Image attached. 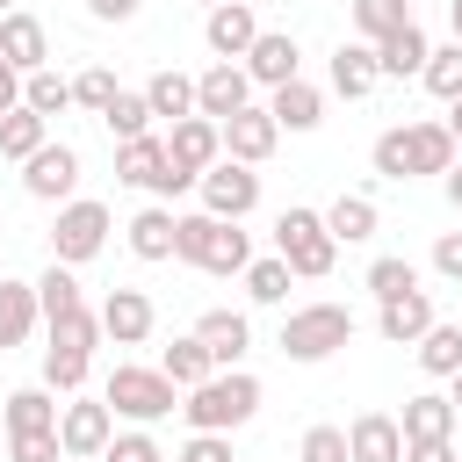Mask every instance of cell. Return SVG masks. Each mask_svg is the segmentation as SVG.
<instances>
[{"mask_svg":"<svg viewBox=\"0 0 462 462\" xmlns=\"http://www.w3.org/2000/svg\"><path fill=\"white\" fill-rule=\"evenodd\" d=\"M253 411H260V375H245V368H217L209 383L180 390L188 433H238Z\"/></svg>","mask_w":462,"mask_h":462,"instance_id":"cell-1","label":"cell"},{"mask_svg":"<svg viewBox=\"0 0 462 462\" xmlns=\"http://www.w3.org/2000/svg\"><path fill=\"white\" fill-rule=\"evenodd\" d=\"M455 166V137L448 123H397L375 137V173L383 180H419V173H448Z\"/></svg>","mask_w":462,"mask_h":462,"instance_id":"cell-2","label":"cell"},{"mask_svg":"<svg viewBox=\"0 0 462 462\" xmlns=\"http://www.w3.org/2000/svg\"><path fill=\"white\" fill-rule=\"evenodd\" d=\"M173 260H188V267H202V274H245V267H253V238H245L238 224L195 209V217H180Z\"/></svg>","mask_w":462,"mask_h":462,"instance_id":"cell-3","label":"cell"},{"mask_svg":"<svg viewBox=\"0 0 462 462\" xmlns=\"http://www.w3.org/2000/svg\"><path fill=\"white\" fill-rule=\"evenodd\" d=\"M274 253H282V260H289L303 282H325V274H332V260H339V238H332L325 209L289 202V209L274 217Z\"/></svg>","mask_w":462,"mask_h":462,"instance_id":"cell-4","label":"cell"},{"mask_svg":"<svg viewBox=\"0 0 462 462\" xmlns=\"http://www.w3.org/2000/svg\"><path fill=\"white\" fill-rule=\"evenodd\" d=\"M108 411L116 419H130V426H159L166 411H180V383L166 375V368H137V361H116V375H108Z\"/></svg>","mask_w":462,"mask_h":462,"instance_id":"cell-5","label":"cell"},{"mask_svg":"<svg viewBox=\"0 0 462 462\" xmlns=\"http://www.w3.org/2000/svg\"><path fill=\"white\" fill-rule=\"evenodd\" d=\"M346 339H354V310L346 303H303V310L282 318V354L303 361V368L310 361H332Z\"/></svg>","mask_w":462,"mask_h":462,"instance_id":"cell-6","label":"cell"},{"mask_svg":"<svg viewBox=\"0 0 462 462\" xmlns=\"http://www.w3.org/2000/svg\"><path fill=\"white\" fill-rule=\"evenodd\" d=\"M101 245H108V202H87V195L58 202V224H51V260L79 267V260H94Z\"/></svg>","mask_w":462,"mask_h":462,"instance_id":"cell-7","label":"cell"},{"mask_svg":"<svg viewBox=\"0 0 462 462\" xmlns=\"http://www.w3.org/2000/svg\"><path fill=\"white\" fill-rule=\"evenodd\" d=\"M195 195H202V209H209V217L245 224V217L260 209V173H253L245 159H217V166L195 180Z\"/></svg>","mask_w":462,"mask_h":462,"instance_id":"cell-8","label":"cell"},{"mask_svg":"<svg viewBox=\"0 0 462 462\" xmlns=\"http://www.w3.org/2000/svg\"><path fill=\"white\" fill-rule=\"evenodd\" d=\"M58 440H65V455L101 462L108 440H116V411H108V397H72V404L58 411Z\"/></svg>","mask_w":462,"mask_h":462,"instance_id":"cell-9","label":"cell"},{"mask_svg":"<svg viewBox=\"0 0 462 462\" xmlns=\"http://www.w3.org/2000/svg\"><path fill=\"white\" fill-rule=\"evenodd\" d=\"M238 108H253V72H245L238 58H217V65L195 79V116H209V123H231Z\"/></svg>","mask_w":462,"mask_h":462,"instance_id":"cell-10","label":"cell"},{"mask_svg":"<svg viewBox=\"0 0 462 462\" xmlns=\"http://www.w3.org/2000/svg\"><path fill=\"white\" fill-rule=\"evenodd\" d=\"M166 159L180 166V173H209L217 159H224V123H209V116H180L173 130H166Z\"/></svg>","mask_w":462,"mask_h":462,"instance_id":"cell-11","label":"cell"},{"mask_svg":"<svg viewBox=\"0 0 462 462\" xmlns=\"http://www.w3.org/2000/svg\"><path fill=\"white\" fill-rule=\"evenodd\" d=\"M22 188H29L36 202H72V188H79V152H72V144H43L36 159H22Z\"/></svg>","mask_w":462,"mask_h":462,"instance_id":"cell-12","label":"cell"},{"mask_svg":"<svg viewBox=\"0 0 462 462\" xmlns=\"http://www.w3.org/2000/svg\"><path fill=\"white\" fill-rule=\"evenodd\" d=\"M152 325H159V310H152L144 289H108V296H101V332H108L116 346H144Z\"/></svg>","mask_w":462,"mask_h":462,"instance_id":"cell-13","label":"cell"},{"mask_svg":"<svg viewBox=\"0 0 462 462\" xmlns=\"http://www.w3.org/2000/svg\"><path fill=\"white\" fill-rule=\"evenodd\" d=\"M274 144H282V123H274V108H238V116L224 123V159H245V166H260V159H274Z\"/></svg>","mask_w":462,"mask_h":462,"instance_id":"cell-14","label":"cell"},{"mask_svg":"<svg viewBox=\"0 0 462 462\" xmlns=\"http://www.w3.org/2000/svg\"><path fill=\"white\" fill-rule=\"evenodd\" d=\"M0 51H7V65L29 79V72H43V65H51V29H43L36 14L7 7V14H0Z\"/></svg>","mask_w":462,"mask_h":462,"instance_id":"cell-15","label":"cell"},{"mask_svg":"<svg viewBox=\"0 0 462 462\" xmlns=\"http://www.w3.org/2000/svg\"><path fill=\"white\" fill-rule=\"evenodd\" d=\"M202 43H209L217 58H245V51L260 43V14H253L245 0H224V7H209V22H202Z\"/></svg>","mask_w":462,"mask_h":462,"instance_id":"cell-16","label":"cell"},{"mask_svg":"<svg viewBox=\"0 0 462 462\" xmlns=\"http://www.w3.org/2000/svg\"><path fill=\"white\" fill-rule=\"evenodd\" d=\"M238 65L253 72V87H289V79H303V72H296L303 51H296V36H282V29H260V43H253Z\"/></svg>","mask_w":462,"mask_h":462,"instance_id":"cell-17","label":"cell"},{"mask_svg":"<svg viewBox=\"0 0 462 462\" xmlns=\"http://www.w3.org/2000/svg\"><path fill=\"white\" fill-rule=\"evenodd\" d=\"M375 332H383L390 346H419V339L433 332V296H426V289H404V296H390V303L375 310Z\"/></svg>","mask_w":462,"mask_h":462,"instance_id":"cell-18","label":"cell"},{"mask_svg":"<svg viewBox=\"0 0 462 462\" xmlns=\"http://www.w3.org/2000/svg\"><path fill=\"white\" fill-rule=\"evenodd\" d=\"M195 339L209 346L217 368H238L245 346H253V325H245V310H202V318H195Z\"/></svg>","mask_w":462,"mask_h":462,"instance_id":"cell-19","label":"cell"},{"mask_svg":"<svg viewBox=\"0 0 462 462\" xmlns=\"http://www.w3.org/2000/svg\"><path fill=\"white\" fill-rule=\"evenodd\" d=\"M346 455L354 462H404V426L390 411H361L346 426Z\"/></svg>","mask_w":462,"mask_h":462,"instance_id":"cell-20","label":"cell"},{"mask_svg":"<svg viewBox=\"0 0 462 462\" xmlns=\"http://www.w3.org/2000/svg\"><path fill=\"white\" fill-rule=\"evenodd\" d=\"M455 419H462L455 397L419 390V397H404V419H397V426H404V448H411V440H455Z\"/></svg>","mask_w":462,"mask_h":462,"instance_id":"cell-21","label":"cell"},{"mask_svg":"<svg viewBox=\"0 0 462 462\" xmlns=\"http://www.w3.org/2000/svg\"><path fill=\"white\" fill-rule=\"evenodd\" d=\"M426 58H433V43H426V29H419V22H404V29H390V36L375 43L383 79H419V72H426Z\"/></svg>","mask_w":462,"mask_h":462,"instance_id":"cell-22","label":"cell"},{"mask_svg":"<svg viewBox=\"0 0 462 462\" xmlns=\"http://www.w3.org/2000/svg\"><path fill=\"white\" fill-rule=\"evenodd\" d=\"M375 87H383L375 43H339V51H332V94H346V101H368Z\"/></svg>","mask_w":462,"mask_h":462,"instance_id":"cell-23","label":"cell"},{"mask_svg":"<svg viewBox=\"0 0 462 462\" xmlns=\"http://www.w3.org/2000/svg\"><path fill=\"white\" fill-rule=\"evenodd\" d=\"M116 180H130V188H166V137H130V144H116Z\"/></svg>","mask_w":462,"mask_h":462,"instance_id":"cell-24","label":"cell"},{"mask_svg":"<svg viewBox=\"0 0 462 462\" xmlns=\"http://www.w3.org/2000/svg\"><path fill=\"white\" fill-rule=\"evenodd\" d=\"M36 318H43L36 282H7V274H0V354H7V346H22V339L36 332Z\"/></svg>","mask_w":462,"mask_h":462,"instance_id":"cell-25","label":"cell"},{"mask_svg":"<svg viewBox=\"0 0 462 462\" xmlns=\"http://www.w3.org/2000/svg\"><path fill=\"white\" fill-rule=\"evenodd\" d=\"M173 238H180V217L166 202H152V209L130 217V253L137 260H173Z\"/></svg>","mask_w":462,"mask_h":462,"instance_id":"cell-26","label":"cell"},{"mask_svg":"<svg viewBox=\"0 0 462 462\" xmlns=\"http://www.w3.org/2000/svg\"><path fill=\"white\" fill-rule=\"evenodd\" d=\"M267 108H274V123H282V130H318V123H325V94H318L310 79L274 87V101H267Z\"/></svg>","mask_w":462,"mask_h":462,"instance_id":"cell-27","label":"cell"},{"mask_svg":"<svg viewBox=\"0 0 462 462\" xmlns=\"http://www.w3.org/2000/svg\"><path fill=\"white\" fill-rule=\"evenodd\" d=\"M58 390H14L7 404H0V419H7V433H51L58 426Z\"/></svg>","mask_w":462,"mask_h":462,"instance_id":"cell-28","label":"cell"},{"mask_svg":"<svg viewBox=\"0 0 462 462\" xmlns=\"http://www.w3.org/2000/svg\"><path fill=\"white\" fill-rule=\"evenodd\" d=\"M43 144H51V116H36V108L0 116V159H36Z\"/></svg>","mask_w":462,"mask_h":462,"instance_id":"cell-29","label":"cell"},{"mask_svg":"<svg viewBox=\"0 0 462 462\" xmlns=\"http://www.w3.org/2000/svg\"><path fill=\"white\" fill-rule=\"evenodd\" d=\"M36 303H43V325H58V318L87 310V296H79V282H72V267H65V260H51V267L36 274Z\"/></svg>","mask_w":462,"mask_h":462,"instance_id":"cell-30","label":"cell"},{"mask_svg":"<svg viewBox=\"0 0 462 462\" xmlns=\"http://www.w3.org/2000/svg\"><path fill=\"white\" fill-rule=\"evenodd\" d=\"M144 101H152V116L180 123V116H195V79L166 65V72H152V79H144Z\"/></svg>","mask_w":462,"mask_h":462,"instance_id":"cell-31","label":"cell"},{"mask_svg":"<svg viewBox=\"0 0 462 462\" xmlns=\"http://www.w3.org/2000/svg\"><path fill=\"white\" fill-rule=\"evenodd\" d=\"M325 224H332V238L339 245H361V238H375V195H339L332 209H325Z\"/></svg>","mask_w":462,"mask_h":462,"instance_id":"cell-32","label":"cell"},{"mask_svg":"<svg viewBox=\"0 0 462 462\" xmlns=\"http://www.w3.org/2000/svg\"><path fill=\"white\" fill-rule=\"evenodd\" d=\"M159 368H166L180 390H195V383H209V375H217V361H209V346H202L195 332H188V339H173V346L159 354Z\"/></svg>","mask_w":462,"mask_h":462,"instance_id":"cell-33","label":"cell"},{"mask_svg":"<svg viewBox=\"0 0 462 462\" xmlns=\"http://www.w3.org/2000/svg\"><path fill=\"white\" fill-rule=\"evenodd\" d=\"M22 108H36V116H65V108H79V101H72V79L43 65V72L22 79Z\"/></svg>","mask_w":462,"mask_h":462,"instance_id":"cell-34","label":"cell"},{"mask_svg":"<svg viewBox=\"0 0 462 462\" xmlns=\"http://www.w3.org/2000/svg\"><path fill=\"white\" fill-rule=\"evenodd\" d=\"M87 368H94V354L87 346H43V390H79L87 383Z\"/></svg>","mask_w":462,"mask_h":462,"instance_id":"cell-35","label":"cell"},{"mask_svg":"<svg viewBox=\"0 0 462 462\" xmlns=\"http://www.w3.org/2000/svg\"><path fill=\"white\" fill-rule=\"evenodd\" d=\"M419 368H426V375H455V368H462V325H440V318H433V332L419 339Z\"/></svg>","mask_w":462,"mask_h":462,"instance_id":"cell-36","label":"cell"},{"mask_svg":"<svg viewBox=\"0 0 462 462\" xmlns=\"http://www.w3.org/2000/svg\"><path fill=\"white\" fill-rule=\"evenodd\" d=\"M411 22V0H354V29H361V43H383L390 29H404Z\"/></svg>","mask_w":462,"mask_h":462,"instance_id":"cell-37","label":"cell"},{"mask_svg":"<svg viewBox=\"0 0 462 462\" xmlns=\"http://www.w3.org/2000/svg\"><path fill=\"white\" fill-rule=\"evenodd\" d=\"M289 282H296V267H289L282 253H267V260H253V267H245V296H253V303H282V296H289Z\"/></svg>","mask_w":462,"mask_h":462,"instance_id":"cell-38","label":"cell"},{"mask_svg":"<svg viewBox=\"0 0 462 462\" xmlns=\"http://www.w3.org/2000/svg\"><path fill=\"white\" fill-rule=\"evenodd\" d=\"M101 123L116 130V144H130V137H144V130H152V101H144V94H116V101L101 108Z\"/></svg>","mask_w":462,"mask_h":462,"instance_id":"cell-39","label":"cell"},{"mask_svg":"<svg viewBox=\"0 0 462 462\" xmlns=\"http://www.w3.org/2000/svg\"><path fill=\"white\" fill-rule=\"evenodd\" d=\"M426 94H440V101H462V43H440L433 58H426Z\"/></svg>","mask_w":462,"mask_h":462,"instance_id":"cell-40","label":"cell"},{"mask_svg":"<svg viewBox=\"0 0 462 462\" xmlns=\"http://www.w3.org/2000/svg\"><path fill=\"white\" fill-rule=\"evenodd\" d=\"M404 289H419V267H411V260H397V253H383V260L368 267V296H375V303H390V296H404Z\"/></svg>","mask_w":462,"mask_h":462,"instance_id":"cell-41","label":"cell"},{"mask_svg":"<svg viewBox=\"0 0 462 462\" xmlns=\"http://www.w3.org/2000/svg\"><path fill=\"white\" fill-rule=\"evenodd\" d=\"M116 94H123V87H116V72H108V65H87V72H72V101H79V108H94V116H101Z\"/></svg>","mask_w":462,"mask_h":462,"instance_id":"cell-42","label":"cell"},{"mask_svg":"<svg viewBox=\"0 0 462 462\" xmlns=\"http://www.w3.org/2000/svg\"><path fill=\"white\" fill-rule=\"evenodd\" d=\"M101 339H108V332H101V310H72V318L51 325V346H87V354H94Z\"/></svg>","mask_w":462,"mask_h":462,"instance_id":"cell-43","label":"cell"},{"mask_svg":"<svg viewBox=\"0 0 462 462\" xmlns=\"http://www.w3.org/2000/svg\"><path fill=\"white\" fill-rule=\"evenodd\" d=\"M7 462H65L58 426H51V433H7Z\"/></svg>","mask_w":462,"mask_h":462,"instance_id":"cell-44","label":"cell"},{"mask_svg":"<svg viewBox=\"0 0 462 462\" xmlns=\"http://www.w3.org/2000/svg\"><path fill=\"white\" fill-rule=\"evenodd\" d=\"M296 462H354L346 455V426H310L303 448H296Z\"/></svg>","mask_w":462,"mask_h":462,"instance_id":"cell-45","label":"cell"},{"mask_svg":"<svg viewBox=\"0 0 462 462\" xmlns=\"http://www.w3.org/2000/svg\"><path fill=\"white\" fill-rule=\"evenodd\" d=\"M101 462H166V455H159V440H152V433H144V426H137V433H116V440H108V455H101Z\"/></svg>","mask_w":462,"mask_h":462,"instance_id":"cell-46","label":"cell"},{"mask_svg":"<svg viewBox=\"0 0 462 462\" xmlns=\"http://www.w3.org/2000/svg\"><path fill=\"white\" fill-rule=\"evenodd\" d=\"M173 462H238V455H231V433H188Z\"/></svg>","mask_w":462,"mask_h":462,"instance_id":"cell-47","label":"cell"},{"mask_svg":"<svg viewBox=\"0 0 462 462\" xmlns=\"http://www.w3.org/2000/svg\"><path fill=\"white\" fill-rule=\"evenodd\" d=\"M433 274L462 282V231H440V245H433Z\"/></svg>","mask_w":462,"mask_h":462,"instance_id":"cell-48","label":"cell"},{"mask_svg":"<svg viewBox=\"0 0 462 462\" xmlns=\"http://www.w3.org/2000/svg\"><path fill=\"white\" fill-rule=\"evenodd\" d=\"M404 462H462V455H455V440H411Z\"/></svg>","mask_w":462,"mask_h":462,"instance_id":"cell-49","label":"cell"},{"mask_svg":"<svg viewBox=\"0 0 462 462\" xmlns=\"http://www.w3.org/2000/svg\"><path fill=\"white\" fill-rule=\"evenodd\" d=\"M7 108H22V72H14L7 51H0V116H7Z\"/></svg>","mask_w":462,"mask_h":462,"instance_id":"cell-50","label":"cell"},{"mask_svg":"<svg viewBox=\"0 0 462 462\" xmlns=\"http://www.w3.org/2000/svg\"><path fill=\"white\" fill-rule=\"evenodd\" d=\"M87 14H94V22H130L137 0H87Z\"/></svg>","mask_w":462,"mask_h":462,"instance_id":"cell-51","label":"cell"},{"mask_svg":"<svg viewBox=\"0 0 462 462\" xmlns=\"http://www.w3.org/2000/svg\"><path fill=\"white\" fill-rule=\"evenodd\" d=\"M448 202H455V209H462V159H455V166H448Z\"/></svg>","mask_w":462,"mask_h":462,"instance_id":"cell-52","label":"cell"},{"mask_svg":"<svg viewBox=\"0 0 462 462\" xmlns=\"http://www.w3.org/2000/svg\"><path fill=\"white\" fill-rule=\"evenodd\" d=\"M448 137L462 144V101H448Z\"/></svg>","mask_w":462,"mask_h":462,"instance_id":"cell-53","label":"cell"},{"mask_svg":"<svg viewBox=\"0 0 462 462\" xmlns=\"http://www.w3.org/2000/svg\"><path fill=\"white\" fill-rule=\"evenodd\" d=\"M448 22H455V43H462V0H448Z\"/></svg>","mask_w":462,"mask_h":462,"instance_id":"cell-54","label":"cell"},{"mask_svg":"<svg viewBox=\"0 0 462 462\" xmlns=\"http://www.w3.org/2000/svg\"><path fill=\"white\" fill-rule=\"evenodd\" d=\"M448 383H455V411H462V368H455V375H448Z\"/></svg>","mask_w":462,"mask_h":462,"instance_id":"cell-55","label":"cell"},{"mask_svg":"<svg viewBox=\"0 0 462 462\" xmlns=\"http://www.w3.org/2000/svg\"><path fill=\"white\" fill-rule=\"evenodd\" d=\"M195 7H224V0H195Z\"/></svg>","mask_w":462,"mask_h":462,"instance_id":"cell-56","label":"cell"},{"mask_svg":"<svg viewBox=\"0 0 462 462\" xmlns=\"http://www.w3.org/2000/svg\"><path fill=\"white\" fill-rule=\"evenodd\" d=\"M0 440H7V419H0Z\"/></svg>","mask_w":462,"mask_h":462,"instance_id":"cell-57","label":"cell"},{"mask_svg":"<svg viewBox=\"0 0 462 462\" xmlns=\"http://www.w3.org/2000/svg\"><path fill=\"white\" fill-rule=\"evenodd\" d=\"M7 7H14V0H0V14H7Z\"/></svg>","mask_w":462,"mask_h":462,"instance_id":"cell-58","label":"cell"}]
</instances>
